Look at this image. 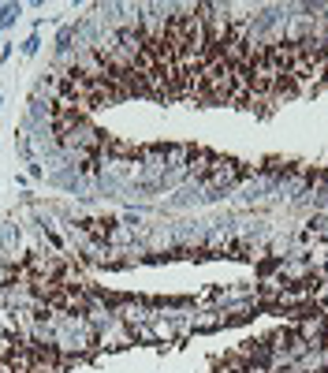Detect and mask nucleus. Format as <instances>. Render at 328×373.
I'll list each match as a JSON object with an SVG mask.
<instances>
[{
    "label": "nucleus",
    "instance_id": "f03ea898",
    "mask_svg": "<svg viewBox=\"0 0 328 373\" xmlns=\"http://www.w3.org/2000/svg\"><path fill=\"white\" fill-rule=\"evenodd\" d=\"M38 45H41V41H38V34H30L26 45H22V56H34V53H38Z\"/></svg>",
    "mask_w": 328,
    "mask_h": 373
},
{
    "label": "nucleus",
    "instance_id": "7ed1b4c3",
    "mask_svg": "<svg viewBox=\"0 0 328 373\" xmlns=\"http://www.w3.org/2000/svg\"><path fill=\"white\" fill-rule=\"evenodd\" d=\"M0 101H4V94H0Z\"/></svg>",
    "mask_w": 328,
    "mask_h": 373
},
{
    "label": "nucleus",
    "instance_id": "f257e3e1",
    "mask_svg": "<svg viewBox=\"0 0 328 373\" xmlns=\"http://www.w3.org/2000/svg\"><path fill=\"white\" fill-rule=\"evenodd\" d=\"M19 15H22V4H0V26H11Z\"/></svg>",
    "mask_w": 328,
    "mask_h": 373
}]
</instances>
